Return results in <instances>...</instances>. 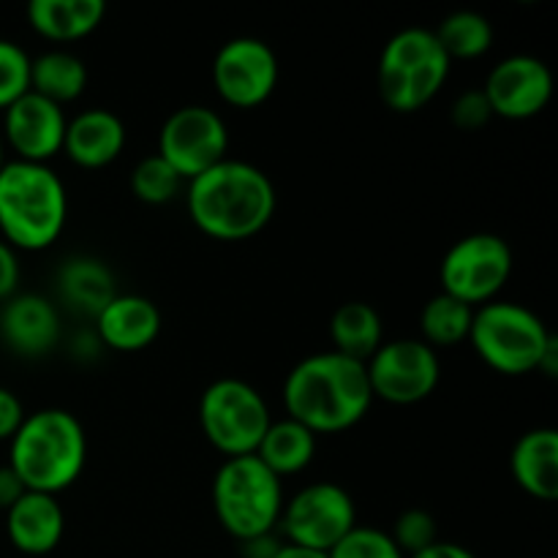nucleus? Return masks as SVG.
I'll return each mask as SVG.
<instances>
[{"label":"nucleus","mask_w":558,"mask_h":558,"mask_svg":"<svg viewBox=\"0 0 558 558\" xmlns=\"http://www.w3.org/2000/svg\"><path fill=\"white\" fill-rule=\"evenodd\" d=\"M189 216L207 238L238 243L256 238L276 216V185L259 167L223 158L189 180Z\"/></svg>","instance_id":"1"},{"label":"nucleus","mask_w":558,"mask_h":558,"mask_svg":"<svg viewBox=\"0 0 558 558\" xmlns=\"http://www.w3.org/2000/svg\"><path fill=\"white\" fill-rule=\"evenodd\" d=\"M374 403L365 365L338 352H319L300 360L283 381L287 417L322 434L354 428Z\"/></svg>","instance_id":"2"},{"label":"nucleus","mask_w":558,"mask_h":558,"mask_svg":"<svg viewBox=\"0 0 558 558\" xmlns=\"http://www.w3.org/2000/svg\"><path fill=\"white\" fill-rule=\"evenodd\" d=\"M87 463V436L65 409L25 414L11 436L9 466L33 494L58 496L76 483Z\"/></svg>","instance_id":"3"},{"label":"nucleus","mask_w":558,"mask_h":558,"mask_svg":"<svg viewBox=\"0 0 558 558\" xmlns=\"http://www.w3.org/2000/svg\"><path fill=\"white\" fill-rule=\"evenodd\" d=\"M472 341L477 357L501 376H526L534 371L554 376L558 368V341L532 308L507 300L474 308Z\"/></svg>","instance_id":"4"},{"label":"nucleus","mask_w":558,"mask_h":558,"mask_svg":"<svg viewBox=\"0 0 558 558\" xmlns=\"http://www.w3.org/2000/svg\"><path fill=\"white\" fill-rule=\"evenodd\" d=\"M65 185L47 163L5 161L0 169V232L14 251H44L63 234Z\"/></svg>","instance_id":"5"},{"label":"nucleus","mask_w":558,"mask_h":558,"mask_svg":"<svg viewBox=\"0 0 558 558\" xmlns=\"http://www.w3.org/2000/svg\"><path fill=\"white\" fill-rule=\"evenodd\" d=\"M283 501L281 477L256 456L227 458L213 477V510L238 543L276 532Z\"/></svg>","instance_id":"6"},{"label":"nucleus","mask_w":558,"mask_h":558,"mask_svg":"<svg viewBox=\"0 0 558 558\" xmlns=\"http://www.w3.org/2000/svg\"><path fill=\"white\" fill-rule=\"evenodd\" d=\"M452 60L428 27L398 31L385 44L376 71V85L385 104L396 112H417L434 101L450 76Z\"/></svg>","instance_id":"7"},{"label":"nucleus","mask_w":558,"mask_h":558,"mask_svg":"<svg viewBox=\"0 0 558 558\" xmlns=\"http://www.w3.org/2000/svg\"><path fill=\"white\" fill-rule=\"evenodd\" d=\"M270 423L267 401L243 379L213 381L199 398L202 434L227 458L254 456Z\"/></svg>","instance_id":"8"},{"label":"nucleus","mask_w":558,"mask_h":558,"mask_svg":"<svg viewBox=\"0 0 558 558\" xmlns=\"http://www.w3.org/2000/svg\"><path fill=\"white\" fill-rule=\"evenodd\" d=\"M512 267H515V256L505 238L490 232L466 234L441 259V292L472 308H480L496 300V294L505 289Z\"/></svg>","instance_id":"9"},{"label":"nucleus","mask_w":558,"mask_h":558,"mask_svg":"<svg viewBox=\"0 0 558 558\" xmlns=\"http://www.w3.org/2000/svg\"><path fill=\"white\" fill-rule=\"evenodd\" d=\"M278 526L287 545L330 554L357 526V510L347 488L336 483H314L283 501Z\"/></svg>","instance_id":"10"},{"label":"nucleus","mask_w":558,"mask_h":558,"mask_svg":"<svg viewBox=\"0 0 558 558\" xmlns=\"http://www.w3.org/2000/svg\"><path fill=\"white\" fill-rule=\"evenodd\" d=\"M374 398L392 407H414L434 396L441 379V363L436 349L420 338L385 341L365 363Z\"/></svg>","instance_id":"11"},{"label":"nucleus","mask_w":558,"mask_h":558,"mask_svg":"<svg viewBox=\"0 0 558 558\" xmlns=\"http://www.w3.org/2000/svg\"><path fill=\"white\" fill-rule=\"evenodd\" d=\"M156 153L180 178L194 180L229 158V129L216 109L189 104L163 120Z\"/></svg>","instance_id":"12"},{"label":"nucleus","mask_w":558,"mask_h":558,"mask_svg":"<svg viewBox=\"0 0 558 558\" xmlns=\"http://www.w3.org/2000/svg\"><path fill=\"white\" fill-rule=\"evenodd\" d=\"M276 49L254 36L229 38L213 60V85L218 96L238 109H254L265 104L278 87Z\"/></svg>","instance_id":"13"},{"label":"nucleus","mask_w":558,"mask_h":558,"mask_svg":"<svg viewBox=\"0 0 558 558\" xmlns=\"http://www.w3.org/2000/svg\"><path fill=\"white\" fill-rule=\"evenodd\" d=\"M483 93L499 118H537L554 98V74L534 54H510L490 69Z\"/></svg>","instance_id":"14"},{"label":"nucleus","mask_w":558,"mask_h":558,"mask_svg":"<svg viewBox=\"0 0 558 558\" xmlns=\"http://www.w3.org/2000/svg\"><path fill=\"white\" fill-rule=\"evenodd\" d=\"M65 123L63 107L27 90L3 109V140L16 153V161L47 163L63 153Z\"/></svg>","instance_id":"15"},{"label":"nucleus","mask_w":558,"mask_h":558,"mask_svg":"<svg viewBox=\"0 0 558 558\" xmlns=\"http://www.w3.org/2000/svg\"><path fill=\"white\" fill-rule=\"evenodd\" d=\"M0 336L22 357H44L60 341V314L41 294H14L0 308Z\"/></svg>","instance_id":"16"},{"label":"nucleus","mask_w":558,"mask_h":558,"mask_svg":"<svg viewBox=\"0 0 558 558\" xmlns=\"http://www.w3.org/2000/svg\"><path fill=\"white\" fill-rule=\"evenodd\" d=\"M65 532V515L58 496L27 490L16 505L5 510L9 543L25 556H47L60 545Z\"/></svg>","instance_id":"17"},{"label":"nucleus","mask_w":558,"mask_h":558,"mask_svg":"<svg viewBox=\"0 0 558 558\" xmlns=\"http://www.w3.org/2000/svg\"><path fill=\"white\" fill-rule=\"evenodd\" d=\"M96 330L114 352H142L161 332V311L142 294H114L96 316Z\"/></svg>","instance_id":"18"},{"label":"nucleus","mask_w":558,"mask_h":558,"mask_svg":"<svg viewBox=\"0 0 558 558\" xmlns=\"http://www.w3.org/2000/svg\"><path fill=\"white\" fill-rule=\"evenodd\" d=\"M125 147V123L109 109H85L65 123L63 153L82 169H104Z\"/></svg>","instance_id":"19"},{"label":"nucleus","mask_w":558,"mask_h":558,"mask_svg":"<svg viewBox=\"0 0 558 558\" xmlns=\"http://www.w3.org/2000/svg\"><path fill=\"white\" fill-rule=\"evenodd\" d=\"M510 472L523 494L554 501L558 496V430L534 428L523 434L510 452Z\"/></svg>","instance_id":"20"},{"label":"nucleus","mask_w":558,"mask_h":558,"mask_svg":"<svg viewBox=\"0 0 558 558\" xmlns=\"http://www.w3.org/2000/svg\"><path fill=\"white\" fill-rule=\"evenodd\" d=\"M107 16L104 0H31L27 22L47 41L69 44L98 31Z\"/></svg>","instance_id":"21"},{"label":"nucleus","mask_w":558,"mask_h":558,"mask_svg":"<svg viewBox=\"0 0 558 558\" xmlns=\"http://www.w3.org/2000/svg\"><path fill=\"white\" fill-rule=\"evenodd\" d=\"M58 287L60 298L71 311H80V314L93 316V319L118 294L112 270L101 259H93V256H74V259L65 262L60 267Z\"/></svg>","instance_id":"22"},{"label":"nucleus","mask_w":558,"mask_h":558,"mask_svg":"<svg viewBox=\"0 0 558 558\" xmlns=\"http://www.w3.org/2000/svg\"><path fill=\"white\" fill-rule=\"evenodd\" d=\"M316 439H319V436H316L314 430L294 423V420H272L270 428L262 436L254 456L259 458L276 477H289V474L305 472V469L314 463Z\"/></svg>","instance_id":"23"},{"label":"nucleus","mask_w":558,"mask_h":558,"mask_svg":"<svg viewBox=\"0 0 558 558\" xmlns=\"http://www.w3.org/2000/svg\"><path fill=\"white\" fill-rule=\"evenodd\" d=\"M330 341L332 352L365 365L385 343V325H381L379 311L360 300L343 303L330 319Z\"/></svg>","instance_id":"24"},{"label":"nucleus","mask_w":558,"mask_h":558,"mask_svg":"<svg viewBox=\"0 0 558 558\" xmlns=\"http://www.w3.org/2000/svg\"><path fill=\"white\" fill-rule=\"evenodd\" d=\"M87 87V65L80 54L69 49H49L38 58H31V90L47 101L63 104L76 101Z\"/></svg>","instance_id":"25"},{"label":"nucleus","mask_w":558,"mask_h":558,"mask_svg":"<svg viewBox=\"0 0 558 558\" xmlns=\"http://www.w3.org/2000/svg\"><path fill=\"white\" fill-rule=\"evenodd\" d=\"M434 36L450 60L483 58L494 47V25H490L488 16L472 9L447 14L434 31Z\"/></svg>","instance_id":"26"},{"label":"nucleus","mask_w":558,"mask_h":558,"mask_svg":"<svg viewBox=\"0 0 558 558\" xmlns=\"http://www.w3.org/2000/svg\"><path fill=\"white\" fill-rule=\"evenodd\" d=\"M472 305L461 303V300L450 298V294L439 292L430 298L420 311V341L434 347H456V343L466 341L469 330H472Z\"/></svg>","instance_id":"27"},{"label":"nucleus","mask_w":558,"mask_h":558,"mask_svg":"<svg viewBox=\"0 0 558 558\" xmlns=\"http://www.w3.org/2000/svg\"><path fill=\"white\" fill-rule=\"evenodd\" d=\"M183 178L158 153L142 158L131 172V191L145 205H167L178 196Z\"/></svg>","instance_id":"28"},{"label":"nucleus","mask_w":558,"mask_h":558,"mask_svg":"<svg viewBox=\"0 0 558 558\" xmlns=\"http://www.w3.org/2000/svg\"><path fill=\"white\" fill-rule=\"evenodd\" d=\"M31 90V54L20 44L0 38V109Z\"/></svg>","instance_id":"29"},{"label":"nucleus","mask_w":558,"mask_h":558,"mask_svg":"<svg viewBox=\"0 0 558 558\" xmlns=\"http://www.w3.org/2000/svg\"><path fill=\"white\" fill-rule=\"evenodd\" d=\"M390 537L398 545V550L409 558L420 554V550L430 548L434 543H439V529H436V518L428 510L412 507V510H403L396 518V526H392Z\"/></svg>","instance_id":"30"},{"label":"nucleus","mask_w":558,"mask_h":558,"mask_svg":"<svg viewBox=\"0 0 558 558\" xmlns=\"http://www.w3.org/2000/svg\"><path fill=\"white\" fill-rule=\"evenodd\" d=\"M327 558H407L392 543L390 532L374 526H354Z\"/></svg>","instance_id":"31"},{"label":"nucleus","mask_w":558,"mask_h":558,"mask_svg":"<svg viewBox=\"0 0 558 558\" xmlns=\"http://www.w3.org/2000/svg\"><path fill=\"white\" fill-rule=\"evenodd\" d=\"M452 123L461 131H480L490 123L494 118V109H490L488 98L483 90H466L456 98L450 109Z\"/></svg>","instance_id":"32"},{"label":"nucleus","mask_w":558,"mask_h":558,"mask_svg":"<svg viewBox=\"0 0 558 558\" xmlns=\"http://www.w3.org/2000/svg\"><path fill=\"white\" fill-rule=\"evenodd\" d=\"M20 278L22 270L20 259H16V251L5 240H0V303L14 298L16 289H20Z\"/></svg>","instance_id":"33"},{"label":"nucleus","mask_w":558,"mask_h":558,"mask_svg":"<svg viewBox=\"0 0 558 558\" xmlns=\"http://www.w3.org/2000/svg\"><path fill=\"white\" fill-rule=\"evenodd\" d=\"M22 420H25L22 401L9 387H0V441H11V436L20 430Z\"/></svg>","instance_id":"34"},{"label":"nucleus","mask_w":558,"mask_h":558,"mask_svg":"<svg viewBox=\"0 0 558 558\" xmlns=\"http://www.w3.org/2000/svg\"><path fill=\"white\" fill-rule=\"evenodd\" d=\"M27 494V488L22 485V480L16 477L11 466H0V510H9L11 505L22 499Z\"/></svg>","instance_id":"35"},{"label":"nucleus","mask_w":558,"mask_h":558,"mask_svg":"<svg viewBox=\"0 0 558 558\" xmlns=\"http://www.w3.org/2000/svg\"><path fill=\"white\" fill-rule=\"evenodd\" d=\"M281 539H276L272 534H265V537L248 539V543H240V556L243 558H272L281 548Z\"/></svg>","instance_id":"36"},{"label":"nucleus","mask_w":558,"mask_h":558,"mask_svg":"<svg viewBox=\"0 0 558 558\" xmlns=\"http://www.w3.org/2000/svg\"><path fill=\"white\" fill-rule=\"evenodd\" d=\"M409 558H477V556H474L469 548H463V545L441 543V539H439V543H434L430 548L420 550V554H414Z\"/></svg>","instance_id":"37"},{"label":"nucleus","mask_w":558,"mask_h":558,"mask_svg":"<svg viewBox=\"0 0 558 558\" xmlns=\"http://www.w3.org/2000/svg\"><path fill=\"white\" fill-rule=\"evenodd\" d=\"M272 558H327V554H314V550H305V548H298V545L283 543Z\"/></svg>","instance_id":"38"},{"label":"nucleus","mask_w":558,"mask_h":558,"mask_svg":"<svg viewBox=\"0 0 558 558\" xmlns=\"http://www.w3.org/2000/svg\"><path fill=\"white\" fill-rule=\"evenodd\" d=\"M5 167V158H3V140H0V169Z\"/></svg>","instance_id":"39"}]
</instances>
